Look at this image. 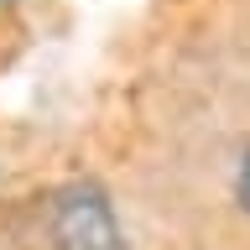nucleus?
Listing matches in <instances>:
<instances>
[{
    "label": "nucleus",
    "instance_id": "1",
    "mask_svg": "<svg viewBox=\"0 0 250 250\" xmlns=\"http://www.w3.org/2000/svg\"><path fill=\"white\" fill-rule=\"evenodd\" d=\"M37 240L42 250H125L115 203L99 183L73 177V183L52 188L37 208Z\"/></svg>",
    "mask_w": 250,
    "mask_h": 250
},
{
    "label": "nucleus",
    "instance_id": "2",
    "mask_svg": "<svg viewBox=\"0 0 250 250\" xmlns=\"http://www.w3.org/2000/svg\"><path fill=\"white\" fill-rule=\"evenodd\" d=\"M234 198L245 203V214H250V151H245V162H240V177H234Z\"/></svg>",
    "mask_w": 250,
    "mask_h": 250
},
{
    "label": "nucleus",
    "instance_id": "3",
    "mask_svg": "<svg viewBox=\"0 0 250 250\" xmlns=\"http://www.w3.org/2000/svg\"><path fill=\"white\" fill-rule=\"evenodd\" d=\"M0 5H5V0H0Z\"/></svg>",
    "mask_w": 250,
    "mask_h": 250
}]
</instances>
